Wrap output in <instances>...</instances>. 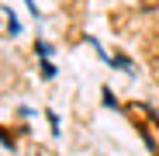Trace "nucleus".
<instances>
[{"label":"nucleus","instance_id":"1","mask_svg":"<svg viewBox=\"0 0 159 156\" xmlns=\"http://www.w3.org/2000/svg\"><path fill=\"white\" fill-rule=\"evenodd\" d=\"M4 14H7V35H11V38H17V35H21V21L14 17V11H11L7 4H4Z\"/></svg>","mask_w":159,"mask_h":156},{"label":"nucleus","instance_id":"2","mask_svg":"<svg viewBox=\"0 0 159 156\" xmlns=\"http://www.w3.org/2000/svg\"><path fill=\"white\" fill-rule=\"evenodd\" d=\"M111 66H118V69H125V73H135V66H131L125 56H118V59H111Z\"/></svg>","mask_w":159,"mask_h":156},{"label":"nucleus","instance_id":"3","mask_svg":"<svg viewBox=\"0 0 159 156\" xmlns=\"http://www.w3.org/2000/svg\"><path fill=\"white\" fill-rule=\"evenodd\" d=\"M35 49H38V56H42V59H48V56H52V45H48V42H42V38H38V45H35Z\"/></svg>","mask_w":159,"mask_h":156},{"label":"nucleus","instance_id":"4","mask_svg":"<svg viewBox=\"0 0 159 156\" xmlns=\"http://www.w3.org/2000/svg\"><path fill=\"white\" fill-rule=\"evenodd\" d=\"M45 115H48V125H52V132L59 135V115H56V111H45Z\"/></svg>","mask_w":159,"mask_h":156}]
</instances>
